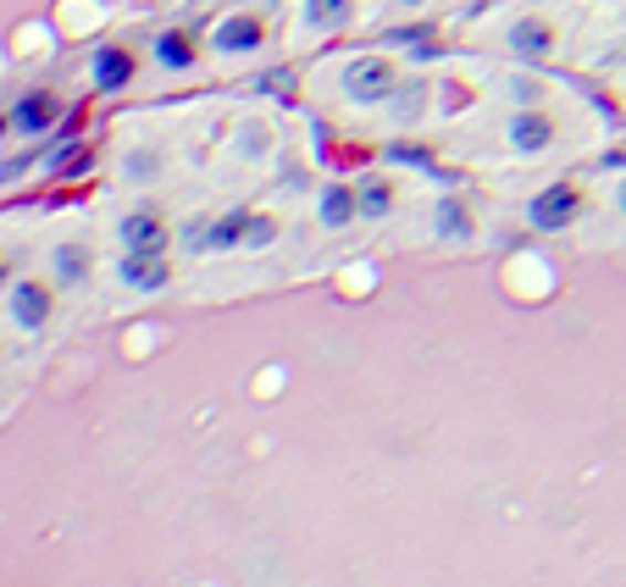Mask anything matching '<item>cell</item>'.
<instances>
[{"label":"cell","mask_w":626,"mask_h":587,"mask_svg":"<svg viewBox=\"0 0 626 587\" xmlns=\"http://www.w3.org/2000/svg\"><path fill=\"white\" fill-rule=\"evenodd\" d=\"M338 84H344V101L349 106H383V101L399 95V67L388 56H355L338 73Z\"/></svg>","instance_id":"6da1fadb"},{"label":"cell","mask_w":626,"mask_h":587,"mask_svg":"<svg viewBox=\"0 0 626 587\" xmlns=\"http://www.w3.org/2000/svg\"><path fill=\"white\" fill-rule=\"evenodd\" d=\"M576 217H582V189L576 184H549L526 200V222L538 233H565Z\"/></svg>","instance_id":"7a4b0ae2"},{"label":"cell","mask_w":626,"mask_h":587,"mask_svg":"<svg viewBox=\"0 0 626 587\" xmlns=\"http://www.w3.org/2000/svg\"><path fill=\"white\" fill-rule=\"evenodd\" d=\"M504 139H510V150H515V156H543V150H554L560 123H554L543 106H521V112L504 123Z\"/></svg>","instance_id":"3957f363"},{"label":"cell","mask_w":626,"mask_h":587,"mask_svg":"<svg viewBox=\"0 0 626 587\" xmlns=\"http://www.w3.org/2000/svg\"><path fill=\"white\" fill-rule=\"evenodd\" d=\"M211 45H217L222 56H250V51H261V45H267V23H261L255 12H233L228 23H217Z\"/></svg>","instance_id":"277c9868"},{"label":"cell","mask_w":626,"mask_h":587,"mask_svg":"<svg viewBox=\"0 0 626 587\" xmlns=\"http://www.w3.org/2000/svg\"><path fill=\"white\" fill-rule=\"evenodd\" d=\"M244 233H250V217H244V211H228V217H217V222H195V228L184 233V244H189V250H239Z\"/></svg>","instance_id":"5b68a950"},{"label":"cell","mask_w":626,"mask_h":587,"mask_svg":"<svg viewBox=\"0 0 626 587\" xmlns=\"http://www.w3.org/2000/svg\"><path fill=\"white\" fill-rule=\"evenodd\" d=\"M504 45H510V56H526V62H543V56H554V23H543V18H515L510 23V34H504Z\"/></svg>","instance_id":"8992f818"},{"label":"cell","mask_w":626,"mask_h":587,"mask_svg":"<svg viewBox=\"0 0 626 587\" xmlns=\"http://www.w3.org/2000/svg\"><path fill=\"white\" fill-rule=\"evenodd\" d=\"M117 233H123V250H134V255H161V244H167V228L156 211H128Z\"/></svg>","instance_id":"52a82bcc"},{"label":"cell","mask_w":626,"mask_h":587,"mask_svg":"<svg viewBox=\"0 0 626 587\" xmlns=\"http://www.w3.org/2000/svg\"><path fill=\"white\" fill-rule=\"evenodd\" d=\"M12 322L18 327H45L51 322V289L45 283H34V277H23V283H12Z\"/></svg>","instance_id":"ba28073f"},{"label":"cell","mask_w":626,"mask_h":587,"mask_svg":"<svg viewBox=\"0 0 626 587\" xmlns=\"http://www.w3.org/2000/svg\"><path fill=\"white\" fill-rule=\"evenodd\" d=\"M316 217H322V228H349L355 217H361V195L349 189V184H327L322 189V200H316Z\"/></svg>","instance_id":"9c48e42d"},{"label":"cell","mask_w":626,"mask_h":587,"mask_svg":"<svg viewBox=\"0 0 626 587\" xmlns=\"http://www.w3.org/2000/svg\"><path fill=\"white\" fill-rule=\"evenodd\" d=\"M349 18H355V0H305L300 7V23L311 34H338V29H349Z\"/></svg>","instance_id":"30bf717a"},{"label":"cell","mask_w":626,"mask_h":587,"mask_svg":"<svg viewBox=\"0 0 626 587\" xmlns=\"http://www.w3.org/2000/svg\"><path fill=\"white\" fill-rule=\"evenodd\" d=\"M117 272H123V283L139 289V294H156V289H167V277H173V272L161 266V255H134V250L123 255Z\"/></svg>","instance_id":"8fae6325"},{"label":"cell","mask_w":626,"mask_h":587,"mask_svg":"<svg viewBox=\"0 0 626 587\" xmlns=\"http://www.w3.org/2000/svg\"><path fill=\"white\" fill-rule=\"evenodd\" d=\"M432 228H438V239H471V233H477L466 200H455V195H444V200L432 206Z\"/></svg>","instance_id":"7c38bea8"},{"label":"cell","mask_w":626,"mask_h":587,"mask_svg":"<svg viewBox=\"0 0 626 587\" xmlns=\"http://www.w3.org/2000/svg\"><path fill=\"white\" fill-rule=\"evenodd\" d=\"M12 123H18L23 134H45V128L56 123V101H51L45 90H34V95H23V101H18Z\"/></svg>","instance_id":"4fadbf2b"},{"label":"cell","mask_w":626,"mask_h":587,"mask_svg":"<svg viewBox=\"0 0 626 587\" xmlns=\"http://www.w3.org/2000/svg\"><path fill=\"white\" fill-rule=\"evenodd\" d=\"M51 272H56V283L79 289V283L90 277V250H84V244H56V250H51Z\"/></svg>","instance_id":"5bb4252c"},{"label":"cell","mask_w":626,"mask_h":587,"mask_svg":"<svg viewBox=\"0 0 626 587\" xmlns=\"http://www.w3.org/2000/svg\"><path fill=\"white\" fill-rule=\"evenodd\" d=\"M355 195H361V217H366V222L394 217V184H388V178H366V184H355Z\"/></svg>","instance_id":"9a60e30c"},{"label":"cell","mask_w":626,"mask_h":587,"mask_svg":"<svg viewBox=\"0 0 626 587\" xmlns=\"http://www.w3.org/2000/svg\"><path fill=\"white\" fill-rule=\"evenodd\" d=\"M128 78H134V56L128 51H101L95 56V84L101 90H123Z\"/></svg>","instance_id":"2e32d148"},{"label":"cell","mask_w":626,"mask_h":587,"mask_svg":"<svg viewBox=\"0 0 626 587\" xmlns=\"http://www.w3.org/2000/svg\"><path fill=\"white\" fill-rule=\"evenodd\" d=\"M156 62H161L167 73H184V67L195 62V45H189L184 34H161V40H156Z\"/></svg>","instance_id":"e0dca14e"},{"label":"cell","mask_w":626,"mask_h":587,"mask_svg":"<svg viewBox=\"0 0 626 587\" xmlns=\"http://www.w3.org/2000/svg\"><path fill=\"white\" fill-rule=\"evenodd\" d=\"M267 150H272V134H267V123H244V128H239V156H244V161H261Z\"/></svg>","instance_id":"ac0fdd59"},{"label":"cell","mask_w":626,"mask_h":587,"mask_svg":"<svg viewBox=\"0 0 626 587\" xmlns=\"http://www.w3.org/2000/svg\"><path fill=\"white\" fill-rule=\"evenodd\" d=\"M272 239H278V222H272V217H250V233H244V244H250V250H267Z\"/></svg>","instance_id":"d6986e66"},{"label":"cell","mask_w":626,"mask_h":587,"mask_svg":"<svg viewBox=\"0 0 626 587\" xmlns=\"http://www.w3.org/2000/svg\"><path fill=\"white\" fill-rule=\"evenodd\" d=\"M156 172H161V156H150V150L128 156V178H156Z\"/></svg>","instance_id":"ffe728a7"},{"label":"cell","mask_w":626,"mask_h":587,"mask_svg":"<svg viewBox=\"0 0 626 587\" xmlns=\"http://www.w3.org/2000/svg\"><path fill=\"white\" fill-rule=\"evenodd\" d=\"M510 95H515L521 106H538V84H532V78H510Z\"/></svg>","instance_id":"44dd1931"},{"label":"cell","mask_w":626,"mask_h":587,"mask_svg":"<svg viewBox=\"0 0 626 587\" xmlns=\"http://www.w3.org/2000/svg\"><path fill=\"white\" fill-rule=\"evenodd\" d=\"M615 206H620V217H626V178L615 184Z\"/></svg>","instance_id":"7402d4cb"},{"label":"cell","mask_w":626,"mask_h":587,"mask_svg":"<svg viewBox=\"0 0 626 587\" xmlns=\"http://www.w3.org/2000/svg\"><path fill=\"white\" fill-rule=\"evenodd\" d=\"M0 134H7V117H0Z\"/></svg>","instance_id":"603a6c76"},{"label":"cell","mask_w":626,"mask_h":587,"mask_svg":"<svg viewBox=\"0 0 626 587\" xmlns=\"http://www.w3.org/2000/svg\"><path fill=\"white\" fill-rule=\"evenodd\" d=\"M405 7H416V0H405Z\"/></svg>","instance_id":"cb8c5ba5"}]
</instances>
